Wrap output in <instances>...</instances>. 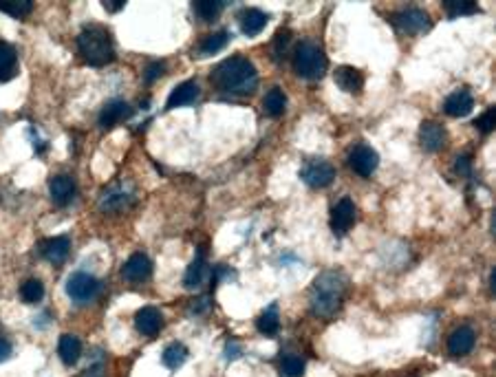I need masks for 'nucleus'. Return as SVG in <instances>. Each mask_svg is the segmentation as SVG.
I'll return each mask as SVG.
<instances>
[{"label":"nucleus","mask_w":496,"mask_h":377,"mask_svg":"<svg viewBox=\"0 0 496 377\" xmlns=\"http://www.w3.org/2000/svg\"><path fill=\"white\" fill-rule=\"evenodd\" d=\"M131 115H133V108L128 106L126 102H122V99H111V102L102 108V113H99V126H102V128H113L119 122L128 119Z\"/></svg>","instance_id":"14"},{"label":"nucleus","mask_w":496,"mask_h":377,"mask_svg":"<svg viewBox=\"0 0 496 377\" xmlns=\"http://www.w3.org/2000/svg\"><path fill=\"white\" fill-rule=\"evenodd\" d=\"M346 281L337 272H326L313 283L311 311L320 317H331L342 307Z\"/></svg>","instance_id":"2"},{"label":"nucleus","mask_w":496,"mask_h":377,"mask_svg":"<svg viewBox=\"0 0 496 377\" xmlns=\"http://www.w3.org/2000/svg\"><path fill=\"white\" fill-rule=\"evenodd\" d=\"M355 223V203L353 198H340L331 210V230L335 236H344Z\"/></svg>","instance_id":"9"},{"label":"nucleus","mask_w":496,"mask_h":377,"mask_svg":"<svg viewBox=\"0 0 496 377\" xmlns=\"http://www.w3.org/2000/svg\"><path fill=\"white\" fill-rule=\"evenodd\" d=\"M164 71H166V66L161 62H151V64L146 66V73H144L146 84H153L159 75H164Z\"/></svg>","instance_id":"36"},{"label":"nucleus","mask_w":496,"mask_h":377,"mask_svg":"<svg viewBox=\"0 0 496 377\" xmlns=\"http://www.w3.org/2000/svg\"><path fill=\"white\" fill-rule=\"evenodd\" d=\"M205 272H207V265H205V256L203 254H198L194 258V263L187 267V272L183 276V285L187 287V289H194V287L201 285V281L205 278Z\"/></svg>","instance_id":"27"},{"label":"nucleus","mask_w":496,"mask_h":377,"mask_svg":"<svg viewBox=\"0 0 496 377\" xmlns=\"http://www.w3.org/2000/svg\"><path fill=\"white\" fill-rule=\"evenodd\" d=\"M454 170L463 174V177H468L470 170H472V159L470 155H461V157H456V161H454Z\"/></svg>","instance_id":"37"},{"label":"nucleus","mask_w":496,"mask_h":377,"mask_svg":"<svg viewBox=\"0 0 496 377\" xmlns=\"http://www.w3.org/2000/svg\"><path fill=\"white\" fill-rule=\"evenodd\" d=\"M135 326L142 335L153 337L164 329V315L157 307H142L135 313Z\"/></svg>","instance_id":"12"},{"label":"nucleus","mask_w":496,"mask_h":377,"mask_svg":"<svg viewBox=\"0 0 496 377\" xmlns=\"http://www.w3.org/2000/svg\"><path fill=\"white\" fill-rule=\"evenodd\" d=\"M300 179L309 187H326L333 183L335 168L326 161V159H309V161L302 166Z\"/></svg>","instance_id":"6"},{"label":"nucleus","mask_w":496,"mask_h":377,"mask_svg":"<svg viewBox=\"0 0 496 377\" xmlns=\"http://www.w3.org/2000/svg\"><path fill=\"white\" fill-rule=\"evenodd\" d=\"M18 73V53L9 42H0V82H9Z\"/></svg>","instance_id":"19"},{"label":"nucleus","mask_w":496,"mask_h":377,"mask_svg":"<svg viewBox=\"0 0 496 377\" xmlns=\"http://www.w3.org/2000/svg\"><path fill=\"white\" fill-rule=\"evenodd\" d=\"M192 7L198 18L205 20V23H212V20L221 16L225 3H221V0H196V3H192Z\"/></svg>","instance_id":"28"},{"label":"nucleus","mask_w":496,"mask_h":377,"mask_svg":"<svg viewBox=\"0 0 496 377\" xmlns=\"http://www.w3.org/2000/svg\"><path fill=\"white\" fill-rule=\"evenodd\" d=\"M474 342H476V335L470 326H459L448 337V351L454 357H463L474 349Z\"/></svg>","instance_id":"15"},{"label":"nucleus","mask_w":496,"mask_h":377,"mask_svg":"<svg viewBox=\"0 0 496 377\" xmlns=\"http://www.w3.org/2000/svg\"><path fill=\"white\" fill-rule=\"evenodd\" d=\"M77 49H79V55L93 66H104L115 60V47H113L111 34L97 25L86 27L77 36Z\"/></svg>","instance_id":"3"},{"label":"nucleus","mask_w":496,"mask_h":377,"mask_svg":"<svg viewBox=\"0 0 496 377\" xmlns=\"http://www.w3.org/2000/svg\"><path fill=\"white\" fill-rule=\"evenodd\" d=\"M68 252H71V238L68 236L51 238V241L44 245V258L53 265H62L66 261Z\"/></svg>","instance_id":"21"},{"label":"nucleus","mask_w":496,"mask_h":377,"mask_svg":"<svg viewBox=\"0 0 496 377\" xmlns=\"http://www.w3.org/2000/svg\"><path fill=\"white\" fill-rule=\"evenodd\" d=\"M198 97V84L196 82H181L174 91L168 97L166 106L168 108H177V106H187L192 104L194 99Z\"/></svg>","instance_id":"22"},{"label":"nucleus","mask_w":496,"mask_h":377,"mask_svg":"<svg viewBox=\"0 0 496 377\" xmlns=\"http://www.w3.org/2000/svg\"><path fill=\"white\" fill-rule=\"evenodd\" d=\"M267 14L261 12V9H245V12L241 14V29H243V34L245 36H258L263 31V29L267 27Z\"/></svg>","instance_id":"20"},{"label":"nucleus","mask_w":496,"mask_h":377,"mask_svg":"<svg viewBox=\"0 0 496 377\" xmlns=\"http://www.w3.org/2000/svg\"><path fill=\"white\" fill-rule=\"evenodd\" d=\"M34 9L31 0H0V12H5L14 18H25Z\"/></svg>","instance_id":"30"},{"label":"nucleus","mask_w":496,"mask_h":377,"mask_svg":"<svg viewBox=\"0 0 496 377\" xmlns=\"http://www.w3.org/2000/svg\"><path fill=\"white\" fill-rule=\"evenodd\" d=\"M326 64H329L326 62V55L315 42L304 40V42L298 44L296 53H293V71L298 77L309 79V82L320 79L326 71Z\"/></svg>","instance_id":"4"},{"label":"nucleus","mask_w":496,"mask_h":377,"mask_svg":"<svg viewBox=\"0 0 496 377\" xmlns=\"http://www.w3.org/2000/svg\"><path fill=\"white\" fill-rule=\"evenodd\" d=\"M490 289H492V294H496V270L490 276Z\"/></svg>","instance_id":"40"},{"label":"nucleus","mask_w":496,"mask_h":377,"mask_svg":"<svg viewBox=\"0 0 496 377\" xmlns=\"http://www.w3.org/2000/svg\"><path fill=\"white\" fill-rule=\"evenodd\" d=\"M472 108H474V97L470 95V91H463V88L448 95V99L443 104V111L450 117H465L472 113Z\"/></svg>","instance_id":"17"},{"label":"nucleus","mask_w":496,"mask_h":377,"mask_svg":"<svg viewBox=\"0 0 496 377\" xmlns=\"http://www.w3.org/2000/svg\"><path fill=\"white\" fill-rule=\"evenodd\" d=\"M227 42H230V34H227V31H216L212 36H205L201 42H198V51H201L203 55H216L221 49L227 47Z\"/></svg>","instance_id":"26"},{"label":"nucleus","mask_w":496,"mask_h":377,"mask_svg":"<svg viewBox=\"0 0 496 377\" xmlns=\"http://www.w3.org/2000/svg\"><path fill=\"white\" fill-rule=\"evenodd\" d=\"M212 82L223 93L234 95H250L258 86V71L256 66L243 55H232L216 64L212 71Z\"/></svg>","instance_id":"1"},{"label":"nucleus","mask_w":496,"mask_h":377,"mask_svg":"<svg viewBox=\"0 0 496 377\" xmlns=\"http://www.w3.org/2000/svg\"><path fill=\"white\" fill-rule=\"evenodd\" d=\"M131 185L126 183H113L111 187H106L99 196V210L102 212H119L131 203Z\"/></svg>","instance_id":"10"},{"label":"nucleus","mask_w":496,"mask_h":377,"mask_svg":"<svg viewBox=\"0 0 496 377\" xmlns=\"http://www.w3.org/2000/svg\"><path fill=\"white\" fill-rule=\"evenodd\" d=\"M151 274H153V263H151V258L142 252L133 254L122 267V276L128 283H144L151 278Z\"/></svg>","instance_id":"11"},{"label":"nucleus","mask_w":496,"mask_h":377,"mask_svg":"<svg viewBox=\"0 0 496 377\" xmlns=\"http://www.w3.org/2000/svg\"><path fill=\"white\" fill-rule=\"evenodd\" d=\"M335 84L346 93H360L364 86V75L355 66H337L333 73Z\"/></svg>","instance_id":"16"},{"label":"nucleus","mask_w":496,"mask_h":377,"mask_svg":"<svg viewBox=\"0 0 496 377\" xmlns=\"http://www.w3.org/2000/svg\"><path fill=\"white\" fill-rule=\"evenodd\" d=\"M443 7L445 12H448L450 18H456V16H468V14H474L479 5L472 3V0H443Z\"/></svg>","instance_id":"31"},{"label":"nucleus","mask_w":496,"mask_h":377,"mask_svg":"<svg viewBox=\"0 0 496 377\" xmlns=\"http://www.w3.org/2000/svg\"><path fill=\"white\" fill-rule=\"evenodd\" d=\"M289 44H291V31H289V29H280V31H278L276 38H274V57H276V62H280V60L287 55V51H289Z\"/></svg>","instance_id":"33"},{"label":"nucleus","mask_w":496,"mask_h":377,"mask_svg":"<svg viewBox=\"0 0 496 377\" xmlns=\"http://www.w3.org/2000/svg\"><path fill=\"white\" fill-rule=\"evenodd\" d=\"M187 355H190V353H187V349H185V346L183 344H170V346H168V349L164 351V355H161V360H164V364L168 366V369H181V366L185 364V360H187Z\"/></svg>","instance_id":"29"},{"label":"nucleus","mask_w":496,"mask_h":377,"mask_svg":"<svg viewBox=\"0 0 496 377\" xmlns=\"http://www.w3.org/2000/svg\"><path fill=\"white\" fill-rule=\"evenodd\" d=\"M12 357V344H9L7 340H0V362H5Z\"/></svg>","instance_id":"38"},{"label":"nucleus","mask_w":496,"mask_h":377,"mask_svg":"<svg viewBox=\"0 0 496 377\" xmlns=\"http://www.w3.org/2000/svg\"><path fill=\"white\" fill-rule=\"evenodd\" d=\"M349 166H351V170L357 172L360 177H371L377 170V166H380V155H377L371 146L357 144L349 153Z\"/></svg>","instance_id":"8"},{"label":"nucleus","mask_w":496,"mask_h":377,"mask_svg":"<svg viewBox=\"0 0 496 377\" xmlns=\"http://www.w3.org/2000/svg\"><path fill=\"white\" fill-rule=\"evenodd\" d=\"M304 371V360L300 355H289L285 357V362L280 366V375L283 377H300Z\"/></svg>","instance_id":"34"},{"label":"nucleus","mask_w":496,"mask_h":377,"mask_svg":"<svg viewBox=\"0 0 496 377\" xmlns=\"http://www.w3.org/2000/svg\"><path fill=\"white\" fill-rule=\"evenodd\" d=\"M57 353L64 364H75L79 360V355H82V342H79V337L64 333L57 342Z\"/></svg>","instance_id":"23"},{"label":"nucleus","mask_w":496,"mask_h":377,"mask_svg":"<svg viewBox=\"0 0 496 377\" xmlns=\"http://www.w3.org/2000/svg\"><path fill=\"white\" fill-rule=\"evenodd\" d=\"M285 108H287V95H285L283 88L274 86L272 91L265 95L263 111H265L267 115H272V117H278V115H283V113H285Z\"/></svg>","instance_id":"24"},{"label":"nucleus","mask_w":496,"mask_h":377,"mask_svg":"<svg viewBox=\"0 0 496 377\" xmlns=\"http://www.w3.org/2000/svg\"><path fill=\"white\" fill-rule=\"evenodd\" d=\"M49 194H51V198L57 205H64L71 201L75 194V181L66 174L53 177L51 183H49Z\"/></svg>","instance_id":"18"},{"label":"nucleus","mask_w":496,"mask_h":377,"mask_svg":"<svg viewBox=\"0 0 496 377\" xmlns=\"http://www.w3.org/2000/svg\"><path fill=\"white\" fill-rule=\"evenodd\" d=\"M258 331H261L263 335H276L278 329H280V317H278V304H270L267 309L263 311V315L258 317Z\"/></svg>","instance_id":"25"},{"label":"nucleus","mask_w":496,"mask_h":377,"mask_svg":"<svg viewBox=\"0 0 496 377\" xmlns=\"http://www.w3.org/2000/svg\"><path fill=\"white\" fill-rule=\"evenodd\" d=\"M494 124H496V111L494 108H488L479 119H474V128H479L481 133H492L494 131Z\"/></svg>","instance_id":"35"},{"label":"nucleus","mask_w":496,"mask_h":377,"mask_svg":"<svg viewBox=\"0 0 496 377\" xmlns=\"http://www.w3.org/2000/svg\"><path fill=\"white\" fill-rule=\"evenodd\" d=\"M102 5L108 9V12H119V9H122V7H126L124 0H104Z\"/></svg>","instance_id":"39"},{"label":"nucleus","mask_w":496,"mask_h":377,"mask_svg":"<svg viewBox=\"0 0 496 377\" xmlns=\"http://www.w3.org/2000/svg\"><path fill=\"white\" fill-rule=\"evenodd\" d=\"M393 23L397 25V29L404 34H410V36H417V34H423V31H428L430 29V16L421 12V9H404V12L400 14H395L393 16Z\"/></svg>","instance_id":"7"},{"label":"nucleus","mask_w":496,"mask_h":377,"mask_svg":"<svg viewBox=\"0 0 496 377\" xmlns=\"http://www.w3.org/2000/svg\"><path fill=\"white\" fill-rule=\"evenodd\" d=\"M419 142L428 153H436L445 146V142H448V133H445V128L441 124L423 122L419 128Z\"/></svg>","instance_id":"13"},{"label":"nucleus","mask_w":496,"mask_h":377,"mask_svg":"<svg viewBox=\"0 0 496 377\" xmlns=\"http://www.w3.org/2000/svg\"><path fill=\"white\" fill-rule=\"evenodd\" d=\"M20 296H23V300L29 302V304H36L42 300V296H44V285L36 281V278H31V281H27L23 287H20Z\"/></svg>","instance_id":"32"},{"label":"nucleus","mask_w":496,"mask_h":377,"mask_svg":"<svg viewBox=\"0 0 496 377\" xmlns=\"http://www.w3.org/2000/svg\"><path fill=\"white\" fill-rule=\"evenodd\" d=\"M99 291V283L97 278L86 274V272H75L71 278L66 281V294L71 300L84 304V302H91L93 298L97 296Z\"/></svg>","instance_id":"5"}]
</instances>
